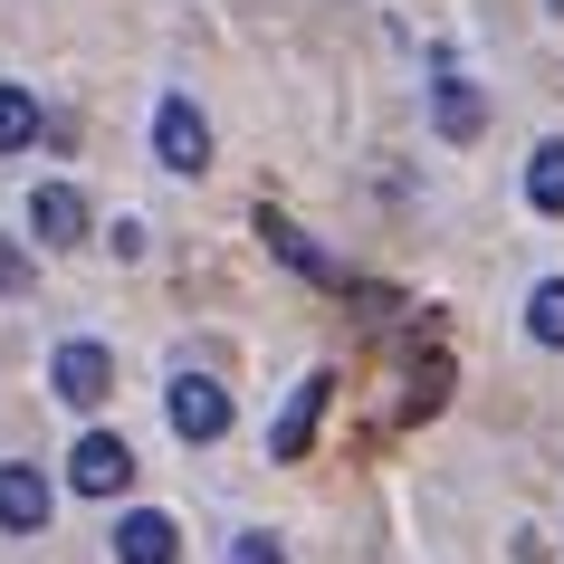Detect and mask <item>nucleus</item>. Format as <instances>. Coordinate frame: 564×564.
<instances>
[{
	"label": "nucleus",
	"instance_id": "nucleus-14",
	"mask_svg": "<svg viewBox=\"0 0 564 564\" xmlns=\"http://www.w3.org/2000/svg\"><path fill=\"white\" fill-rule=\"evenodd\" d=\"M230 564H288V545L268 527H249V535H230Z\"/></svg>",
	"mask_w": 564,
	"mask_h": 564
},
{
	"label": "nucleus",
	"instance_id": "nucleus-10",
	"mask_svg": "<svg viewBox=\"0 0 564 564\" xmlns=\"http://www.w3.org/2000/svg\"><path fill=\"white\" fill-rule=\"evenodd\" d=\"M259 230H268V249H278L288 268H297V278H316V288H335V259H326V249H316V239L297 230V220H288V210H259Z\"/></svg>",
	"mask_w": 564,
	"mask_h": 564
},
{
	"label": "nucleus",
	"instance_id": "nucleus-9",
	"mask_svg": "<svg viewBox=\"0 0 564 564\" xmlns=\"http://www.w3.org/2000/svg\"><path fill=\"white\" fill-rule=\"evenodd\" d=\"M0 527H10V535H39V527H48V478L20 469V459H0Z\"/></svg>",
	"mask_w": 564,
	"mask_h": 564
},
{
	"label": "nucleus",
	"instance_id": "nucleus-3",
	"mask_svg": "<svg viewBox=\"0 0 564 564\" xmlns=\"http://www.w3.org/2000/svg\"><path fill=\"white\" fill-rule=\"evenodd\" d=\"M124 478H134V449L116 431H87V441L67 449V488L77 498H124Z\"/></svg>",
	"mask_w": 564,
	"mask_h": 564
},
{
	"label": "nucleus",
	"instance_id": "nucleus-11",
	"mask_svg": "<svg viewBox=\"0 0 564 564\" xmlns=\"http://www.w3.org/2000/svg\"><path fill=\"white\" fill-rule=\"evenodd\" d=\"M39 134H48V116H39L30 87H0V153H30Z\"/></svg>",
	"mask_w": 564,
	"mask_h": 564
},
{
	"label": "nucleus",
	"instance_id": "nucleus-6",
	"mask_svg": "<svg viewBox=\"0 0 564 564\" xmlns=\"http://www.w3.org/2000/svg\"><path fill=\"white\" fill-rule=\"evenodd\" d=\"M316 421H326V373H306V383L288 392V412H278V431H268V459H306Z\"/></svg>",
	"mask_w": 564,
	"mask_h": 564
},
{
	"label": "nucleus",
	"instance_id": "nucleus-13",
	"mask_svg": "<svg viewBox=\"0 0 564 564\" xmlns=\"http://www.w3.org/2000/svg\"><path fill=\"white\" fill-rule=\"evenodd\" d=\"M527 335L535 345H564V278H545V288L527 297Z\"/></svg>",
	"mask_w": 564,
	"mask_h": 564
},
{
	"label": "nucleus",
	"instance_id": "nucleus-1",
	"mask_svg": "<svg viewBox=\"0 0 564 564\" xmlns=\"http://www.w3.org/2000/svg\"><path fill=\"white\" fill-rule=\"evenodd\" d=\"M153 153H163V173H182V182L210 163V124H202L192 96H163V106H153Z\"/></svg>",
	"mask_w": 564,
	"mask_h": 564
},
{
	"label": "nucleus",
	"instance_id": "nucleus-2",
	"mask_svg": "<svg viewBox=\"0 0 564 564\" xmlns=\"http://www.w3.org/2000/svg\"><path fill=\"white\" fill-rule=\"evenodd\" d=\"M163 412H173V431H182V441H220L239 402H230V383H210V373H173Z\"/></svg>",
	"mask_w": 564,
	"mask_h": 564
},
{
	"label": "nucleus",
	"instance_id": "nucleus-12",
	"mask_svg": "<svg viewBox=\"0 0 564 564\" xmlns=\"http://www.w3.org/2000/svg\"><path fill=\"white\" fill-rule=\"evenodd\" d=\"M527 202H535V210H564V144H535V163H527Z\"/></svg>",
	"mask_w": 564,
	"mask_h": 564
},
{
	"label": "nucleus",
	"instance_id": "nucleus-7",
	"mask_svg": "<svg viewBox=\"0 0 564 564\" xmlns=\"http://www.w3.org/2000/svg\"><path fill=\"white\" fill-rule=\"evenodd\" d=\"M431 124H441L449 144H469L478 124H488V96H478V87H469V77H459L449 58H441V87H431Z\"/></svg>",
	"mask_w": 564,
	"mask_h": 564
},
{
	"label": "nucleus",
	"instance_id": "nucleus-8",
	"mask_svg": "<svg viewBox=\"0 0 564 564\" xmlns=\"http://www.w3.org/2000/svg\"><path fill=\"white\" fill-rule=\"evenodd\" d=\"M116 564H182L173 517H163V507H134V517L116 527Z\"/></svg>",
	"mask_w": 564,
	"mask_h": 564
},
{
	"label": "nucleus",
	"instance_id": "nucleus-5",
	"mask_svg": "<svg viewBox=\"0 0 564 564\" xmlns=\"http://www.w3.org/2000/svg\"><path fill=\"white\" fill-rule=\"evenodd\" d=\"M96 220H87V202H77V182H39L30 192V239L39 249H77Z\"/></svg>",
	"mask_w": 564,
	"mask_h": 564
},
{
	"label": "nucleus",
	"instance_id": "nucleus-4",
	"mask_svg": "<svg viewBox=\"0 0 564 564\" xmlns=\"http://www.w3.org/2000/svg\"><path fill=\"white\" fill-rule=\"evenodd\" d=\"M48 383H58V402L96 412V402L116 392V355H106V345H77V335H67L58 355H48Z\"/></svg>",
	"mask_w": 564,
	"mask_h": 564
},
{
	"label": "nucleus",
	"instance_id": "nucleus-15",
	"mask_svg": "<svg viewBox=\"0 0 564 564\" xmlns=\"http://www.w3.org/2000/svg\"><path fill=\"white\" fill-rule=\"evenodd\" d=\"M0 288H30V249H10V239H0Z\"/></svg>",
	"mask_w": 564,
	"mask_h": 564
},
{
	"label": "nucleus",
	"instance_id": "nucleus-16",
	"mask_svg": "<svg viewBox=\"0 0 564 564\" xmlns=\"http://www.w3.org/2000/svg\"><path fill=\"white\" fill-rule=\"evenodd\" d=\"M545 10H564V0H545Z\"/></svg>",
	"mask_w": 564,
	"mask_h": 564
}]
</instances>
